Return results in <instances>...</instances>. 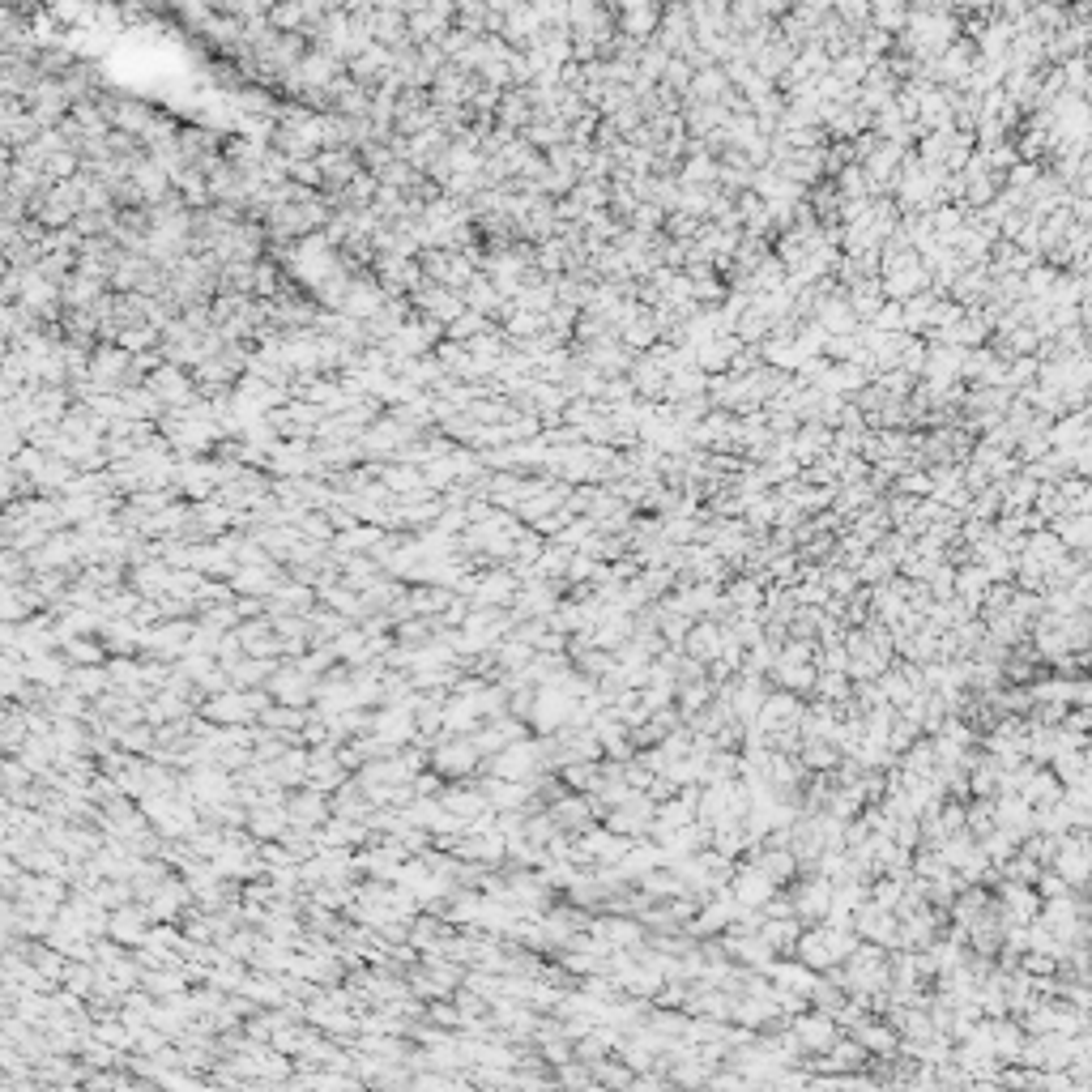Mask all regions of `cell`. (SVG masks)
Returning <instances> with one entry per match:
<instances>
[{
	"label": "cell",
	"mask_w": 1092,
	"mask_h": 1092,
	"mask_svg": "<svg viewBox=\"0 0 1092 1092\" xmlns=\"http://www.w3.org/2000/svg\"><path fill=\"white\" fill-rule=\"evenodd\" d=\"M793 1041H798V1049H832L836 1025L824 1016H806V1020H798V1029H793Z\"/></svg>",
	"instance_id": "obj_1"
},
{
	"label": "cell",
	"mask_w": 1092,
	"mask_h": 1092,
	"mask_svg": "<svg viewBox=\"0 0 1092 1092\" xmlns=\"http://www.w3.org/2000/svg\"><path fill=\"white\" fill-rule=\"evenodd\" d=\"M708 1080V1062L696 1058V1054H687V1058H678L674 1062V1084H683V1088H696Z\"/></svg>",
	"instance_id": "obj_2"
}]
</instances>
